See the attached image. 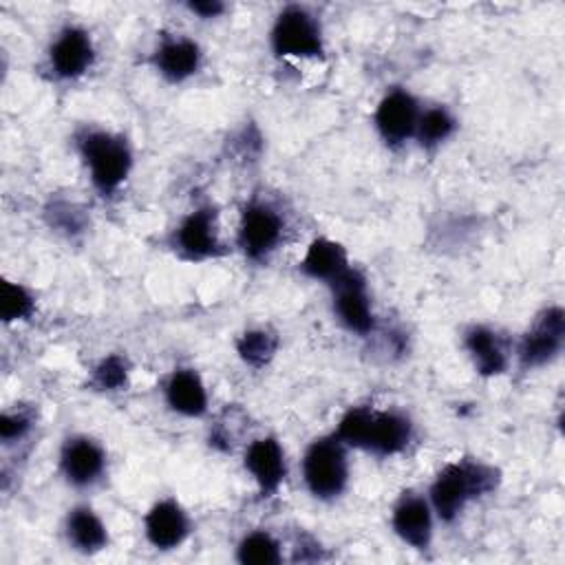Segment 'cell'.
<instances>
[{
	"label": "cell",
	"mask_w": 565,
	"mask_h": 565,
	"mask_svg": "<svg viewBox=\"0 0 565 565\" xmlns=\"http://www.w3.org/2000/svg\"><path fill=\"white\" fill-rule=\"evenodd\" d=\"M333 435L347 448H362L377 457H391L406 450L413 441V419L402 411H375L371 406H351L338 422Z\"/></svg>",
	"instance_id": "cell-1"
},
{
	"label": "cell",
	"mask_w": 565,
	"mask_h": 565,
	"mask_svg": "<svg viewBox=\"0 0 565 565\" xmlns=\"http://www.w3.org/2000/svg\"><path fill=\"white\" fill-rule=\"evenodd\" d=\"M499 486V470L479 459H457L446 463L428 488V501L435 516L452 523L477 499L494 492Z\"/></svg>",
	"instance_id": "cell-2"
},
{
	"label": "cell",
	"mask_w": 565,
	"mask_h": 565,
	"mask_svg": "<svg viewBox=\"0 0 565 565\" xmlns=\"http://www.w3.org/2000/svg\"><path fill=\"white\" fill-rule=\"evenodd\" d=\"M75 146L88 170L93 188L102 196H113L132 170L130 143L117 132L84 128L75 137Z\"/></svg>",
	"instance_id": "cell-3"
},
{
	"label": "cell",
	"mask_w": 565,
	"mask_h": 565,
	"mask_svg": "<svg viewBox=\"0 0 565 565\" xmlns=\"http://www.w3.org/2000/svg\"><path fill=\"white\" fill-rule=\"evenodd\" d=\"M302 481L318 501L338 499L349 486L347 446L335 437L313 439L302 455Z\"/></svg>",
	"instance_id": "cell-4"
},
{
	"label": "cell",
	"mask_w": 565,
	"mask_h": 565,
	"mask_svg": "<svg viewBox=\"0 0 565 565\" xmlns=\"http://www.w3.org/2000/svg\"><path fill=\"white\" fill-rule=\"evenodd\" d=\"M271 51L278 57H322L324 40L318 18L300 4L285 7L269 31Z\"/></svg>",
	"instance_id": "cell-5"
},
{
	"label": "cell",
	"mask_w": 565,
	"mask_h": 565,
	"mask_svg": "<svg viewBox=\"0 0 565 565\" xmlns=\"http://www.w3.org/2000/svg\"><path fill=\"white\" fill-rule=\"evenodd\" d=\"M285 236V216L282 212L263 199H252L245 203L238 221L236 243L245 258L254 263L267 260Z\"/></svg>",
	"instance_id": "cell-6"
},
{
	"label": "cell",
	"mask_w": 565,
	"mask_h": 565,
	"mask_svg": "<svg viewBox=\"0 0 565 565\" xmlns=\"http://www.w3.org/2000/svg\"><path fill=\"white\" fill-rule=\"evenodd\" d=\"M329 289L338 322L355 335H371L375 331V313L364 274L349 267L333 282H329Z\"/></svg>",
	"instance_id": "cell-7"
},
{
	"label": "cell",
	"mask_w": 565,
	"mask_h": 565,
	"mask_svg": "<svg viewBox=\"0 0 565 565\" xmlns=\"http://www.w3.org/2000/svg\"><path fill=\"white\" fill-rule=\"evenodd\" d=\"M174 252L192 263L216 258L223 254L218 236L216 210L212 205H199L188 212L172 232Z\"/></svg>",
	"instance_id": "cell-8"
},
{
	"label": "cell",
	"mask_w": 565,
	"mask_h": 565,
	"mask_svg": "<svg viewBox=\"0 0 565 565\" xmlns=\"http://www.w3.org/2000/svg\"><path fill=\"white\" fill-rule=\"evenodd\" d=\"M563 340H565V311L556 305L543 309L516 344L519 364L523 369H536L552 362L561 353Z\"/></svg>",
	"instance_id": "cell-9"
},
{
	"label": "cell",
	"mask_w": 565,
	"mask_h": 565,
	"mask_svg": "<svg viewBox=\"0 0 565 565\" xmlns=\"http://www.w3.org/2000/svg\"><path fill=\"white\" fill-rule=\"evenodd\" d=\"M419 102L406 88H391L377 102L373 113V124L382 141L391 148H397L415 137L417 119H419Z\"/></svg>",
	"instance_id": "cell-10"
},
{
	"label": "cell",
	"mask_w": 565,
	"mask_h": 565,
	"mask_svg": "<svg viewBox=\"0 0 565 565\" xmlns=\"http://www.w3.org/2000/svg\"><path fill=\"white\" fill-rule=\"evenodd\" d=\"M60 472L73 488H90L106 472V450L88 435H73L62 444Z\"/></svg>",
	"instance_id": "cell-11"
},
{
	"label": "cell",
	"mask_w": 565,
	"mask_h": 565,
	"mask_svg": "<svg viewBox=\"0 0 565 565\" xmlns=\"http://www.w3.org/2000/svg\"><path fill=\"white\" fill-rule=\"evenodd\" d=\"M391 527L404 545L413 550H428L435 532V512L428 497L402 492L391 510Z\"/></svg>",
	"instance_id": "cell-12"
},
{
	"label": "cell",
	"mask_w": 565,
	"mask_h": 565,
	"mask_svg": "<svg viewBox=\"0 0 565 565\" xmlns=\"http://www.w3.org/2000/svg\"><path fill=\"white\" fill-rule=\"evenodd\" d=\"M93 38L82 26H64L49 46V68L57 79H77L93 66Z\"/></svg>",
	"instance_id": "cell-13"
},
{
	"label": "cell",
	"mask_w": 565,
	"mask_h": 565,
	"mask_svg": "<svg viewBox=\"0 0 565 565\" xmlns=\"http://www.w3.org/2000/svg\"><path fill=\"white\" fill-rule=\"evenodd\" d=\"M243 466L254 479L258 494L269 499L274 497L287 477V459L280 441L271 435L256 437L249 441L243 455Z\"/></svg>",
	"instance_id": "cell-14"
},
{
	"label": "cell",
	"mask_w": 565,
	"mask_h": 565,
	"mask_svg": "<svg viewBox=\"0 0 565 565\" xmlns=\"http://www.w3.org/2000/svg\"><path fill=\"white\" fill-rule=\"evenodd\" d=\"M190 530H192V523L188 512L172 497L159 499L157 503H152L143 516V534L148 543L157 550L179 547L188 539Z\"/></svg>",
	"instance_id": "cell-15"
},
{
	"label": "cell",
	"mask_w": 565,
	"mask_h": 565,
	"mask_svg": "<svg viewBox=\"0 0 565 565\" xmlns=\"http://www.w3.org/2000/svg\"><path fill=\"white\" fill-rule=\"evenodd\" d=\"M152 64L163 79L179 84L199 71L201 49L185 35H166L152 53Z\"/></svg>",
	"instance_id": "cell-16"
},
{
	"label": "cell",
	"mask_w": 565,
	"mask_h": 565,
	"mask_svg": "<svg viewBox=\"0 0 565 565\" xmlns=\"http://www.w3.org/2000/svg\"><path fill=\"white\" fill-rule=\"evenodd\" d=\"M463 349L475 371L483 377L501 375L508 369V349L501 335L486 324H472L463 331Z\"/></svg>",
	"instance_id": "cell-17"
},
{
	"label": "cell",
	"mask_w": 565,
	"mask_h": 565,
	"mask_svg": "<svg viewBox=\"0 0 565 565\" xmlns=\"http://www.w3.org/2000/svg\"><path fill=\"white\" fill-rule=\"evenodd\" d=\"M163 397L177 415L203 417L207 413V388L194 369H174L163 384Z\"/></svg>",
	"instance_id": "cell-18"
},
{
	"label": "cell",
	"mask_w": 565,
	"mask_h": 565,
	"mask_svg": "<svg viewBox=\"0 0 565 565\" xmlns=\"http://www.w3.org/2000/svg\"><path fill=\"white\" fill-rule=\"evenodd\" d=\"M300 271L311 278V280H320V282H333L340 274H344L351 265H349V254L342 247V243L327 238V236H318L313 238L307 249L305 256L300 258Z\"/></svg>",
	"instance_id": "cell-19"
},
{
	"label": "cell",
	"mask_w": 565,
	"mask_h": 565,
	"mask_svg": "<svg viewBox=\"0 0 565 565\" xmlns=\"http://www.w3.org/2000/svg\"><path fill=\"white\" fill-rule=\"evenodd\" d=\"M64 532L68 545L82 554H95L108 545V527L90 505L71 508Z\"/></svg>",
	"instance_id": "cell-20"
},
{
	"label": "cell",
	"mask_w": 565,
	"mask_h": 565,
	"mask_svg": "<svg viewBox=\"0 0 565 565\" xmlns=\"http://www.w3.org/2000/svg\"><path fill=\"white\" fill-rule=\"evenodd\" d=\"M455 130H457V119L446 106H428L419 113L415 139L419 148L435 150L444 141H448Z\"/></svg>",
	"instance_id": "cell-21"
},
{
	"label": "cell",
	"mask_w": 565,
	"mask_h": 565,
	"mask_svg": "<svg viewBox=\"0 0 565 565\" xmlns=\"http://www.w3.org/2000/svg\"><path fill=\"white\" fill-rule=\"evenodd\" d=\"M236 561L243 565H276L282 561V550L271 532L254 530L238 541Z\"/></svg>",
	"instance_id": "cell-22"
},
{
	"label": "cell",
	"mask_w": 565,
	"mask_h": 565,
	"mask_svg": "<svg viewBox=\"0 0 565 565\" xmlns=\"http://www.w3.org/2000/svg\"><path fill=\"white\" fill-rule=\"evenodd\" d=\"M278 351V335L269 329H247L236 340V353L238 358L254 369H260L271 362V358Z\"/></svg>",
	"instance_id": "cell-23"
},
{
	"label": "cell",
	"mask_w": 565,
	"mask_h": 565,
	"mask_svg": "<svg viewBox=\"0 0 565 565\" xmlns=\"http://www.w3.org/2000/svg\"><path fill=\"white\" fill-rule=\"evenodd\" d=\"M35 311L33 294L13 280H2L0 285V318L4 322H20L31 318Z\"/></svg>",
	"instance_id": "cell-24"
},
{
	"label": "cell",
	"mask_w": 565,
	"mask_h": 565,
	"mask_svg": "<svg viewBox=\"0 0 565 565\" xmlns=\"http://www.w3.org/2000/svg\"><path fill=\"white\" fill-rule=\"evenodd\" d=\"M128 377H130V364L126 360V355L119 353H108L104 355L90 371V386H95L97 391H121L128 386Z\"/></svg>",
	"instance_id": "cell-25"
},
{
	"label": "cell",
	"mask_w": 565,
	"mask_h": 565,
	"mask_svg": "<svg viewBox=\"0 0 565 565\" xmlns=\"http://www.w3.org/2000/svg\"><path fill=\"white\" fill-rule=\"evenodd\" d=\"M31 428H33V411L29 408H13L0 415V439L7 446L24 439Z\"/></svg>",
	"instance_id": "cell-26"
},
{
	"label": "cell",
	"mask_w": 565,
	"mask_h": 565,
	"mask_svg": "<svg viewBox=\"0 0 565 565\" xmlns=\"http://www.w3.org/2000/svg\"><path fill=\"white\" fill-rule=\"evenodd\" d=\"M46 216L51 218V227H55L60 232H66V234L82 232V227H84L82 212L68 201L51 203V207L46 210Z\"/></svg>",
	"instance_id": "cell-27"
},
{
	"label": "cell",
	"mask_w": 565,
	"mask_h": 565,
	"mask_svg": "<svg viewBox=\"0 0 565 565\" xmlns=\"http://www.w3.org/2000/svg\"><path fill=\"white\" fill-rule=\"evenodd\" d=\"M188 9L203 20H210V18H218L225 11V4L218 0H194V2H188Z\"/></svg>",
	"instance_id": "cell-28"
}]
</instances>
